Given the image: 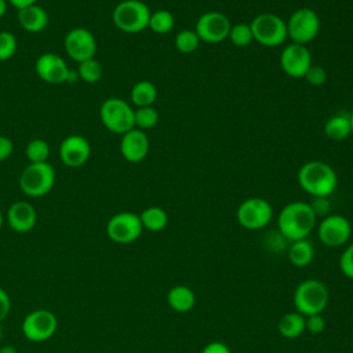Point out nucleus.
<instances>
[{
	"label": "nucleus",
	"instance_id": "obj_7",
	"mask_svg": "<svg viewBox=\"0 0 353 353\" xmlns=\"http://www.w3.org/2000/svg\"><path fill=\"white\" fill-rule=\"evenodd\" d=\"M99 119L103 127L113 132L123 135L132 130L134 125V109L121 98H108L99 108Z\"/></svg>",
	"mask_w": 353,
	"mask_h": 353
},
{
	"label": "nucleus",
	"instance_id": "obj_21",
	"mask_svg": "<svg viewBox=\"0 0 353 353\" xmlns=\"http://www.w3.org/2000/svg\"><path fill=\"white\" fill-rule=\"evenodd\" d=\"M168 306L178 313H188L196 305V294L188 285H174L167 292Z\"/></svg>",
	"mask_w": 353,
	"mask_h": 353
},
{
	"label": "nucleus",
	"instance_id": "obj_23",
	"mask_svg": "<svg viewBox=\"0 0 353 353\" xmlns=\"http://www.w3.org/2000/svg\"><path fill=\"white\" fill-rule=\"evenodd\" d=\"M324 134L331 141H343L352 134L349 113L332 114L324 124Z\"/></svg>",
	"mask_w": 353,
	"mask_h": 353
},
{
	"label": "nucleus",
	"instance_id": "obj_9",
	"mask_svg": "<svg viewBox=\"0 0 353 353\" xmlns=\"http://www.w3.org/2000/svg\"><path fill=\"white\" fill-rule=\"evenodd\" d=\"M273 216L272 204L262 197H248L243 200L236 211L240 226L248 230H259L269 225Z\"/></svg>",
	"mask_w": 353,
	"mask_h": 353
},
{
	"label": "nucleus",
	"instance_id": "obj_38",
	"mask_svg": "<svg viewBox=\"0 0 353 353\" xmlns=\"http://www.w3.org/2000/svg\"><path fill=\"white\" fill-rule=\"evenodd\" d=\"M12 150H14L12 141L6 135H0V163L7 160L11 156Z\"/></svg>",
	"mask_w": 353,
	"mask_h": 353
},
{
	"label": "nucleus",
	"instance_id": "obj_39",
	"mask_svg": "<svg viewBox=\"0 0 353 353\" xmlns=\"http://www.w3.org/2000/svg\"><path fill=\"white\" fill-rule=\"evenodd\" d=\"M11 310V299L6 290L0 287V323L8 316Z\"/></svg>",
	"mask_w": 353,
	"mask_h": 353
},
{
	"label": "nucleus",
	"instance_id": "obj_36",
	"mask_svg": "<svg viewBox=\"0 0 353 353\" xmlns=\"http://www.w3.org/2000/svg\"><path fill=\"white\" fill-rule=\"evenodd\" d=\"M309 204H310V207H312V210H313V212L316 214L317 218L319 216L324 218V216L330 215L331 201H330L328 197H325V196H316V197L312 199V201Z\"/></svg>",
	"mask_w": 353,
	"mask_h": 353
},
{
	"label": "nucleus",
	"instance_id": "obj_8",
	"mask_svg": "<svg viewBox=\"0 0 353 353\" xmlns=\"http://www.w3.org/2000/svg\"><path fill=\"white\" fill-rule=\"evenodd\" d=\"M287 34L291 39V43L309 44L313 41L321 28L320 17L317 12L309 7H301L295 10L290 18L285 21Z\"/></svg>",
	"mask_w": 353,
	"mask_h": 353
},
{
	"label": "nucleus",
	"instance_id": "obj_33",
	"mask_svg": "<svg viewBox=\"0 0 353 353\" xmlns=\"http://www.w3.org/2000/svg\"><path fill=\"white\" fill-rule=\"evenodd\" d=\"M18 48V41L15 36L11 32L1 30L0 32V62L8 61L12 58L17 52Z\"/></svg>",
	"mask_w": 353,
	"mask_h": 353
},
{
	"label": "nucleus",
	"instance_id": "obj_45",
	"mask_svg": "<svg viewBox=\"0 0 353 353\" xmlns=\"http://www.w3.org/2000/svg\"><path fill=\"white\" fill-rule=\"evenodd\" d=\"M3 222H4V214H3V211H1V208H0V229H1V226H3Z\"/></svg>",
	"mask_w": 353,
	"mask_h": 353
},
{
	"label": "nucleus",
	"instance_id": "obj_25",
	"mask_svg": "<svg viewBox=\"0 0 353 353\" xmlns=\"http://www.w3.org/2000/svg\"><path fill=\"white\" fill-rule=\"evenodd\" d=\"M277 330L281 336L295 339L305 332V316L298 312H288L279 320Z\"/></svg>",
	"mask_w": 353,
	"mask_h": 353
},
{
	"label": "nucleus",
	"instance_id": "obj_13",
	"mask_svg": "<svg viewBox=\"0 0 353 353\" xmlns=\"http://www.w3.org/2000/svg\"><path fill=\"white\" fill-rule=\"evenodd\" d=\"M352 236V225L349 219L341 214H330L317 225L319 240L331 248L345 245Z\"/></svg>",
	"mask_w": 353,
	"mask_h": 353
},
{
	"label": "nucleus",
	"instance_id": "obj_10",
	"mask_svg": "<svg viewBox=\"0 0 353 353\" xmlns=\"http://www.w3.org/2000/svg\"><path fill=\"white\" fill-rule=\"evenodd\" d=\"M139 215L130 211H121L110 216L106 223L108 237L117 244H131L142 234Z\"/></svg>",
	"mask_w": 353,
	"mask_h": 353
},
{
	"label": "nucleus",
	"instance_id": "obj_42",
	"mask_svg": "<svg viewBox=\"0 0 353 353\" xmlns=\"http://www.w3.org/2000/svg\"><path fill=\"white\" fill-rule=\"evenodd\" d=\"M0 353H17V349L11 345H4L0 347Z\"/></svg>",
	"mask_w": 353,
	"mask_h": 353
},
{
	"label": "nucleus",
	"instance_id": "obj_14",
	"mask_svg": "<svg viewBox=\"0 0 353 353\" xmlns=\"http://www.w3.org/2000/svg\"><path fill=\"white\" fill-rule=\"evenodd\" d=\"M63 48L70 59L80 63L95 57L97 40L88 29L81 26L73 28L65 34Z\"/></svg>",
	"mask_w": 353,
	"mask_h": 353
},
{
	"label": "nucleus",
	"instance_id": "obj_44",
	"mask_svg": "<svg viewBox=\"0 0 353 353\" xmlns=\"http://www.w3.org/2000/svg\"><path fill=\"white\" fill-rule=\"evenodd\" d=\"M349 120H350V128H352V134H353V109L349 113Z\"/></svg>",
	"mask_w": 353,
	"mask_h": 353
},
{
	"label": "nucleus",
	"instance_id": "obj_28",
	"mask_svg": "<svg viewBox=\"0 0 353 353\" xmlns=\"http://www.w3.org/2000/svg\"><path fill=\"white\" fill-rule=\"evenodd\" d=\"M76 72H77L79 79L88 84H94V83L99 81L102 77V73H103L102 65L95 58L80 62Z\"/></svg>",
	"mask_w": 353,
	"mask_h": 353
},
{
	"label": "nucleus",
	"instance_id": "obj_6",
	"mask_svg": "<svg viewBox=\"0 0 353 353\" xmlns=\"http://www.w3.org/2000/svg\"><path fill=\"white\" fill-rule=\"evenodd\" d=\"M55 185V171L46 163H29L19 175V188L29 197H43Z\"/></svg>",
	"mask_w": 353,
	"mask_h": 353
},
{
	"label": "nucleus",
	"instance_id": "obj_5",
	"mask_svg": "<svg viewBox=\"0 0 353 353\" xmlns=\"http://www.w3.org/2000/svg\"><path fill=\"white\" fill-rule=\"evenodd\" d=\"M254 41L263 47H279L287 39L285 21L273 12H262L250 22Z\"/></svg>",
	"mask_w": 353,
	"mask_h": 353
},
{
	"label": "nucleus",
	"instance_id": "obj_1",
	"mask_svg": "<svg viewBox=\"0 0 353 353\" xmlns=\"http://www.w3.org/2000/svg\"><path fill=\"white\" fill-rule=\"evenodd\" d=\"M317 225V216L306 201L285 204L277 216V230L287 241L306 239Z\"/></svg>",
	"mask_w": 353,
	"mask_h": 353
},
{
	"label": "nucleus",
	"instance_id": "obj_40",
	"mask_svg": "<svg viewBox=\"0 0 353 353\" xmlns=\"http://www.w3.org/2000/svg\"><path fill=\"white\" fill-rule=\"evenodd\" d=\"M201 353H232V352L226 343L221 341H212L203 347Z\"/></svg>",
	"mask_w": 353,
	"mask_h": 353
},
{
	"label": "nucleus",
	"instance_id": "obj_18",
	"mask_svg": "<svg viewBox=\"0 0 353 353\" xmlns=\"http://www.w3.org/2000/svg\"><path fill=\"white\" fill-rule=\"evenodd\" d=\"M150 149V142L145 131L132 128L121 135L120 153L128 163H141L146 159Z\"/></svg>",
	"mask_w": 353,
	"mask_h": 353
},
{
	"label": "nucleus",
	"instance_id": "obj_12",
	"mask_svg": "<svg viewBox=\"0 0 353 353\" xmlns=\"http://www.w3.org/2000/svg\"><path fill=\"white\" fill-rule=\"evenodd\" d=\"M58 328L57 316L48 309H36L22 321V332L32 342H44L50 339Z\"/></svg>",
	"mask_w": 353,
	"mask_h": 353
},
{
	"label": "nucleus",
	"instance_id": "obj_34",
	"mask_svg": "<svg viewBox=\"0 0 353 353\" xmlns=\"http://www.w3.org/2000/svg\"><path fill=\"white\" fill-rule=\"evenodd\" d=\"M339 269L342 274L353 280V243L347 244L339 256Z\"/></svg>",
	"mask_w": 353,
	"mask_h": 353
},
{
	"label": "nucleus",
	"instance_id": "obj_35",
	"mask_svg": "<svg viewBox=\"0 0 353 353\" xmlns=\"http://www.w3.org/2000/svg\"><path fill=\"white\" fill-rule=\"evenodd\" d=\"M310 85H313V87H320V85H323L324 83H325V80H327V70H325V68H323L321 65H312L309 69H307V72H306V74H305V77H303Z\"/></svg>",
	"mask_w": 353,
	"mask_h": 353
},
{
	"label": "nucleus",
	"instance_id": "obj_20",
	"mask_svg": "<svg viewBox=\"0 0 353 353\" xmlns=\"http://www.w3.org/2000/svg\"><path fill=\"white\" fill-rule=\"evenodd\" d=\"M17 19H18V23L22 26V29L29 33H40L48 25L47 11L37 4H32L18 10Z\"/></svg>",
	"mask_w": 353,
	"mask_h": 353
},
{
	"label": "nucleus",
	"instance_id": "obj_41",
	"mask_svg": "<svg viewBox=\"0 0 353 353\" xmlns=\"http://www.w3.org/2000/svg\"><path fill=\"white\" fill-rule=\"evenodd\" d=\"M11 6H14L17 10H21V8H25L28 6H32V4H36L37 0H7Z\"/></svg>",
	"mask_w": 353,
	"mask_h": 353
},
{
	"label": "nucleus",
	"instance_id": "obj_31",
	"mask_svg": "<svg viewBox=\"0 0 353 353\" xmlns=\"http://www.w3.org/2000/svg\"><path fill=\"white\" fill-rule=\"evenodd\" d=\"M25 154L29 163H46L50 157V145L44 139L34 138L26 145Z\"/></svg>",
	"mask_w": 353,
	"mask_h": 353
},
{
	"label": "nucleus",
	"instance_id": "obj_43",
	"mask_svg": "<svg viewBox=\"0 0 353 353\" xmlns=\"http://www.w3.org/2000/svg\"><path fill=\"white\" fill-rule=\"evenodd\" d=\"M7 0H0V19L4 17V14L7 12Z\"/></svg>",
	"mask_w": 353,
	"mask_h": 353
},
{
	"label": "nucleus",
	"instance_id": "obj_27",
	"mask_svg": "<svg viewBox=\"0 0 353 353\" xmlns=\"http://www.w3.org/2000/svg\"><path fill=\"white\" fill-rule=\"evenodd\" d=\"M175 25V18L168 10H156L150 14L149 29L157 34H167L172 30Z\"/></svg>",
	"mask_w": 353,
	"mask_h": 353
},
{
	"label": "nucleus",
	"instance_id": "obj_24",
	"mask_svg": "<svg viewBox=\"0 0 353 353\" xmlns=\"http://www.w3.org/2000/svg\"><path fill=\"white\" fill-rule=\"evenodd\" d=\"M130 98L135 108L152 106L157 98V88L149 80H139L132 85Z\"/></svg>",
	"mask_w": 353,
	"mask_h": 353
},
{
	"label": "nucleus",
	"instance_id": "obj_11",
	"mask_svg": "<svg viewBox=\"0 0 353 353\" xmlns=\"http://www.w3.org/2000/svg\"><path fill=\"white\" fill-rule=\"evenodd\" d=\"M229 18L219 11H208L201 14L194 25V32L200 41L208 44H218L228 39L230 30Z\"/></svg>",
	"mask_w": 353,
	"mask_h": 353
},
{
	"label": "nucleus",
	"instance_id": "obj_17",
	"mask_svg": "<svg viewBox=\"0 0 353 353\" xmlns=\"http://www.w3.org/2000/svg\"><path fill=\"white\" fill-rule=\"evenodd\" d=\"M90 156L91 145L83 135H68L59 145V159L68 167H81L88 161Z\"/></svg>",
	"mask_w": 353,
	"mask_h": 353
},
{
	"label": "nucleus",
	"instance_id": "obj_32",
	"mask_svg": "<svg viewBox=\"0 0 353 353\" xmlns=\"http://www.w3.org/2000/svg\"><path fill=\"white\" fill-rule=\"evenodd\" d=\"M228 39L236 47H247L248 44H251L254 41V37H252L250 23L240 22V23L232 25Z\"/></svg>",
	"mask_w": 353,
	"mask_h": 353
},
{
	"label": "nucleus",
	"instance_id": "obj_46",
	"mask_svg": "<svg viewBox=\"0 0 353 353\" xmlns=\"http://www.w3.org/2000/svg\"><path fill=\"white\" fill-rule=\"evenodd\" d=\"M1 338H3V328H1V324H0V341H1Z\"/></svg>",
	"mask_w": 353,
	"mask_h": 353
},
{
	"label": "nucleus",
	"instance_id": "obj_16",
	"mask_svg": "<svg viewBox=\"0 0 353 353\" xmlns=\"http://www.w3.org/2000/svg\"><path fill=\"white\" fill-rule=\"evenodd\" d=\"M37 76L48 84L68 83L72 69H69L66 61L54 52L41 54L34 63Z\"/></svg>",
	"mask_w": 353,
	"mask_h": 353
},
{
	"label": "nucleus",
	"instance_id": "obj_30",
	"mask_svg": "<svg viewBox=\"0 0 353 353\" xmlns=\"http://www.w3.org/2000/svg\"><path fill=\"white\" fill-rule=\"evenodd\" d=\"M159 123V112L153 106L134 109V125L142 131L153 128Z\"/></svg>",
	"mask_w": 353,
	"mask_h": 353
},
{
	"label": "nucleus",
	"instance_id": "obj_15",
	"mask_svg": "<svg viewBox=\"0 0 353 353\" xmlns=\"http://www.w3.org/2000/svg\"><path fill=\"white\" fill-rule=\"evenodd\" d=\"M312 65V54L303 44L290 43L280 52V66L292 79H303Z\"/></svg>",
	"mask_w": 353,
	"mask_h": 353
},
{
	"label": "nucleus",
	"instance_id": "obj_19",
	"mask_svg": "<svg viewBox=\"0 0 353 353\" xmlns=\"http://www.w3.org/2000/svg\"><path fill=\"white\" fill-rule=\"evenodd\" d=\"M6 221L8 226L17 233L30 232L37 221V214L34 207L28 201H15L10 205L6 214Z\"/></svg>",
	"mask_w": 353,
	"mask_h": 353
},
{
	"label": "nucleus",
	"instance_id": "obj_4",
	"mask_svg": "<svg viewBox=\"0 0 353 353\" xmlns=\"http://www.w3.org/2000/svg\"><path fill=\"white\" fill-rule=\"evenodd\" d=\"M152 11L142 0H123L112 12L114 26L124 33H139L148 29Z\"/></svg>",
	"mask_w": 353,
	"mask_h": 353
},
{
	"label": "nucleus",
	"instance_id": "obj_3",
	"mask_svg": "<svg viewBox=\"0 0 353 353\" xmlns=\"http://www.w3.org/2000/svg\"><path fill=\"white\" fill-rule=\"evenodd\" d=\"M292 301L296 312L305 317L321 314L328 305L330 292L321 280L306 279L296 285Z\"/></svg>",
	"mask_w": 353,
	"mask_h": 353
},
{
	"label": "nucleus",
	"instance_id": "obj_37",
	"mask_svg": "<svg viewBox=\"0 0 353 353\" xmlns=\"http://www.w3.org/2000/svg\"><path fill=\"white\" fill-rule=\"evenodd\" d=\"M325 328V320L321 314H312L305 317V331H307L309 334L317 335L321 334Z\"/></svg>",
	"mask_w": 353,
	"mask_h": 353
},
{
	"label": "nucleus",
	"instance_id": "obj_29",
	"mask_svg": "<svg viewBox=\"0 0 353 353\" xmlns=\"http://www.w3.org/2000/svg\"><path fill=\"white\" fill-rule=\"evenodd\" d=\"M200 39L196 34L194 29H182L174 37L175 48L182 54H190L197 50Z\"/></svg>",
	"mask_w": 353,
	"mask_h": 353
},
{
	"label": "nucleus",
	"instance_id": "obj_26",
	"mask_svg": "<svg viewBox=\"0 0 353 353\" xmlns=\"http://www.w3.org/2000/svg\"><path fill=\"white\" fill-rule=\"evenodd\" d=\"M142 228L149 232H161L168 223V214L157 205H150L139 214Z\"/></svg>",
	"mask_w": 353,
	"mask_h": 353
},
{
	"label": "nucleus",
	"instance_id": "obj_22",
	"mask_svg": "<svg viewBox=\"0 0 353 353\" xmlns=\"http://www.w3.org/2000/svg\"><path fill=\"white\" fill-rule=\"evenodd\" d=\"M288 261L296 268H306L314 259V248L307 239L291 241L287 248Z\"/></svg>",
	"mask_w": 353,
	"mask_h": 353
},
{
	"label": "nucleus",
	"instance_id": "obj_2",
	"mask_svg": "<svg viewBox=\"0 0 353 353\" xmlns=\"http://www.w3.org/2000/svg\"><path fill=\"white\" fill-rule=\"evenodd\" d=\"M298 183L312 197H330L338 186L336 171L323 160H309L303 163L296 174Z\"/></svg>",
	"mask_w": 353,
	"mask_h": 353
}]
</instances>
